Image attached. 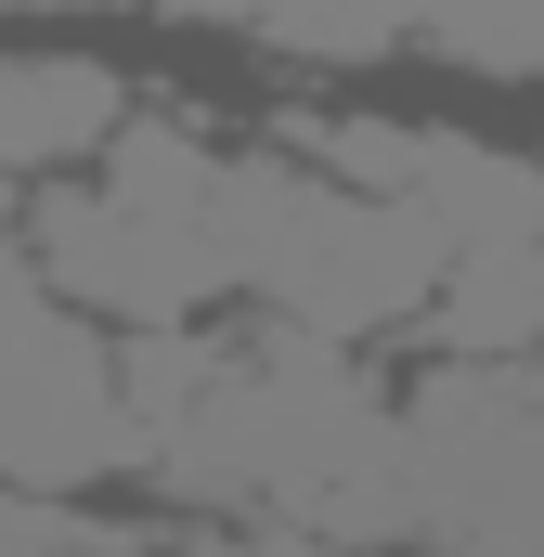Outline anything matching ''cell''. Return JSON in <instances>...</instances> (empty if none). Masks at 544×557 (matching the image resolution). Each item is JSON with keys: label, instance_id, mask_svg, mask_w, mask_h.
<instances>
[{"label": "cell", "instance_id": "obj_1", "mask_svg": "<svg viewBox=\"0 0 544 557\" xmlns=\"http://www.w3.org/2000/svg\"><path fill=\"white\" fill-rule=\"evenodd\" d=\"M247 298H272L311 337H376V324H415L441 298V247L415 234L403 195H363V182L311 169V195H298V221H285V247L260 260Z\"/></svg>", "mask_w": 544, "mask_h": 557}, {"label": "cell", "instance_id": "obj_2", "mask_svg": "<svg viewBox=\"0 0 544 557\" xmlns=\"http://www.w3.org/2000/svg\"><path fill=\"white\" fill-rule=\"evenodd\" d=\"M403 208H415V234L441 247V273L493 260V247H544V169L532 156H493V143H454V131L415 143Z\"/></svg>", "mask_w": 544, "mask_h": 557}, {"label": "cell", "instance_id": "obj_3", "mask_svg": "<svg viewBox=\"0 0 544 557\" xmlns=\"http://www.w3.org/2000/svg\"><path fill=\"white\" fill-rule=\"evenodd\" d=\"M118 131H131L118 78L91 52H0V169H65V156H104Z\"/></svg>", "mask_w": 544, "mask_h": 557}, {"label": "cell", "instance_id": "obj_4", "mask_svg": "<svg viewBox=\"0 0 544 557\" xmlns=\"http://www.w3.org/2000/svg\"><path fill=\"white\" fill-rule=\"evenodd\" d=\"M428 337L454 363H532L544 350V247H493V260H454L428 298Z\"/></svg>", "mask_w": 544, "mask_h": 557}, {"label": "cell", "instance_id": "obj_5", "mask_svg": "<svg viewBox=\"0 0 544 557\" xmlns=\"http://www.w3.org/2000/svg\"><path fill=\"white\" fill-rule=\"evenodd\" d=\"M169 13H195V26L247 13L272 52H298V65H363V52L428 39V0H169Z\"/></svg>", "mask_w": 544, "mask_h": 557}, {"label": "cell", "instance_id": "obj_6", "mask_svg": "<svg viewBox=\"0 0 544 557\" xmlns=\"http://www.w3.org/2000/svg\"><path fill=\"white\" fill-rule=\"evenodd\" d=\"M428 52L480 78H544V0H428Z\"/></svg>", "mask_w": 544, "mask_h": 557}, {"label": "cell", "instance_id": "obj_7", "mask_svg": "<svg viewBox=\"0 0 544 557\" xmlns=\"http://www.w3.org/2000/svg\"><path fill=\"white\" fill-rule=\"evenodd\" d=\"M0 557H104V532H78L52 493H26V480H0Z\"/></svg>", "mask_w": 544, "mask_h": 557}, {"label": "cell", "instance_id": "obj_8", "mask_svg": "<svg viewBox=\"0 0 544 557\" xmlns=\"http://www.w3.org/2000/svg\"><path fill=\"white\" fill-rule=\"evenodd\" d=\"M0 13H78V0H0Z\"/></svg>", "mask_w": 544, "mask_h": 557}]
</instances>
